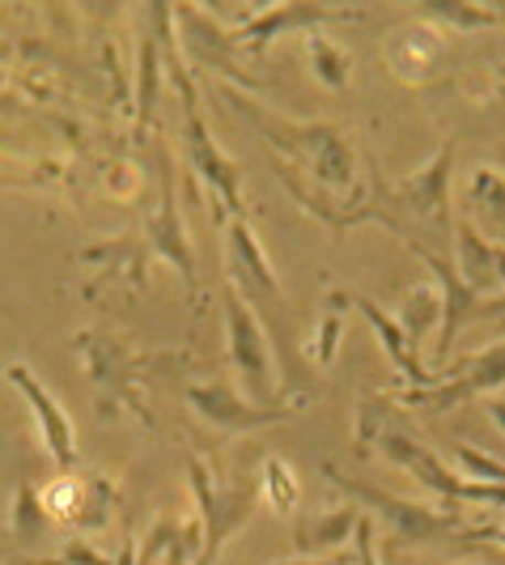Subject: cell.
<instances>
[{
  "label": "cell",
  "instance_id": "cell-13",
  "mask_svg": "<svg viewBox=\"0 0 505 565\" xmlns=\"http://www.w3.org/2000/svg\"><path fill=\"white\" fill-rule=\"evenodd\" d=\"M158 209L144 217V247L170 259L179 268V277L187 285V294H196V259H192V243L183 234V222H179V204H174V167H170V149L158 145Z\"/></svg>",
  "mask_w": 505,
  "mask_h": 565
},
{
  "label": "cell",
  "instance_id": "cell-27",
  "mask_svg": "<svg viewBox=\"0 0 505 565\" xmlns=\"http://www.w3.org/2000/svg\"><path fill=\"white\" fill-rule=\"evenodd\" d=\"M26 565H115L111 553H98L94 544H85V540H68L64 548H60V557H43V562H26Z\"/></svg>",
  "mask_w": 505,
  "mask_h": 565
},
{
  "label": "cell",
  "instance_id": "cell-15",
  "mask_svg": "<svg viewBox=\"0 0 505 565\" xmlns=\"http://www.w3.org/2000/svg\"><path fill=\"white\" fill-rule=\"evenodd\" d=\"M454 273L480 298H497V289H505V243L484 238L468 217H459L454 222Z\"/></svg>",
  "mask_w": 505,
  "mask_h": 565
},
{
  "label": "cell",
  "instance_id": "cell-25",
  "mask_svg": "<svg viewBox=\"0 0 505 565\" xmlns=\"http://www.w3.org/2000/svg\"><path fill=\"white\" fill-rule=\"evenodd\" d=\"M429 18H442V22H454V26H493L502 22L497 9H476V4H421Z\"/></svg>",
  "mask_w": 505,
  "mask_h": 565
},
{
  "label": "cell",
  "instance_id": "cell-6",
  "mask_svg": "<svg viewBox=\"0 0 505 565\" xmlns=\"http://www.w3.org/2000/svg\"><path fill=\"white\" fill-rule=\"evenodd\" d=\"M183 399H187L192 417H200L208 429H217L222 438L251 434V429H264V425H277V422H293L310 404V396H289V392H281L277 404H251V399H243V392H238L229 379L187 383V387H183Z\"/></svg>",
  "mask_w": 505,
  "mask_h": 565
},
{
  "label": "cell",
  "instance_id": "cell-22",
  "mask_svg": "<svg viewBox=\"0 0 505 565\" xmlns=\"http://www.w3.org/2000/svg\"><path fill=\"white\" fill-rule=\"evenodd\" d=\"M307 60H310V68H314V77L327 85V89H344L348 77H353V56H348L340 43L323 39V34H310Z\"/></svg>",
  "mask_w": 505,
  "mask_h": 565
},
{
  "label": "cell",
  "instance_id": "cell-9",
  "mask_svg": "<svg viewBox=\"0 0 505 565\" xmlns=\"http://www.w3.org/2000/svg\"><path fill=\"white\" fill-rule=\"evenodd\" d=\"M225 268H229V289L251 307L255 315H268L272 323H284V298L277 285V268L268 264L264 243L247 217L225 222Z\"/></svg>",
  "mask_w": 505,
  "mask_h": 565
},
{
  "label": "cell",
  "instance_id": "cell-2",
  "mask_svg": "<svg viewBox=\"0 0 505 565\" xmlns=\"http://www.w3.org/2000/svg\"><path fill=\"white\" fill-rule=\"evenodd\" d=\"M187 481L200 507V557L196 565H217L222 548L238 536L255 519L259 507V481L247 472L222 477L213 463H204L200 455H187Z\"/></svg>",
  "mask_w": 505,
  "mask_h": 565
},
{
  "label": "cell",
  "instance_id": "cell-18",
  "mask_svg": "<svg viewBox=\"0 0 505 565\" xmlns=\"http://www.w3.org/2000/svg\"><path fill=\"white\" fill-rule=\"evenodd\" d=\"M357 507H319L293 514V548L302 557H323L332 548H344V540L357 532Z\"/></svg>",
  "mask_w": 505,
  "mask_h": 565
},
{
  "label": "cell",
  "instance_id": "cell-17",
  "mask_svg": "<svg viewBox=\"0 0 505 565\" xmlns=\"http://www.w3.org/2000/svg\"><path fill=\"white\" fill-rule=\"evenodd\" d=\"M332 18H357V13H340V9H323V4H281V9H264V13H255L251 22H243V26L229 34V43L238 52L259 56L272 43V34L319 26V22H332Z\"/></svg>",
  "mask_w": 505,
  "mask_h": 565
},
{
  "label": "cell",
  "instance_id": "cell-31",
  "mask_svg": "<svg viewBox=\"0 0 505 565\" xmlns=\"http://www.w3.org/2000/svg\"><path fill=\"white\" fill-rule=\"evenodd\" d=\"M488 413H493V422L505 429V399H488Z\"/></svg>",
  "mask_w": 505,
  "mask_h": 565
},
{
  "label": "cell",
  "instance_id": "cell-7",
  "mask_svg": "<svg viewBox=\"0 0 505 565\" xmlns=\"http://www.w3.org/2000/svg\"><path fill=\"white\" fill-rule=\"evenodd\" d=\"M222 311H225V353L229 366L243 379V392L251 404H277V374H272V340L264 332V319L222 281Z\"/></svg>",
  "mask_w": 505,
  "mask_h": 565
},
{
  "label": "cell",
  "instance_id": "cell-5",
  "mask_svg": "<svg viewBox=\"0 0 505 565\" xmlns=\"http://www.w3.org/2000/svg\"><path fill=\"white\" fill-rule=\"evenodd\" d=\"M327 481H336V489L344 498L362 502V507L378 510V519L387 523L391 532V544H433V540H450V536H463V514L459 510H433V507H417L408 498H395L387 489L369 481H357V477H344L340 468H323Z\"/></svg>",
  "mask_w": 505,
  "mask_h": 565
},
{
  "label": "cell",
  "instance_id": "cell-19",
  "mask_svg": "<svg viewBox=\"0 0 505 565\" xmlns=\"http://www.w3.org/2000/svg\"><path fill=\"white\" fill-rule=\"evenodd\" d=\"M348 307H353V294H344V289H327V294H323L319 323H314V337H310V344H307L314 366H332V362H336L340 340H344V323H348Z\"/></svg>",
  "mask_w": 505,
  "mask_h": 565
},
{
  "label": "cell",
  "instance_id": "cell-11",
  "mask_svg": "<svg viewBox=\"0 0 505 565\" xmlns=\"http://www.w3.org/2000/svg\"><path fill=\"white\" fill-rule=\"evenodd\" d=\"M502 383H505V340H497L493 349H484L472 362L450 366L433 387H408L399 399L408 408H421V413H450V408H459L468 399L493 396Z\"/></svg>",
  "mask_w": 505,
  "mask_h": 565
},
{
  "label": "cell",
  "instance_id": "cell-28",
  "mask_svg": "<svg viewBox=\"0 0 505 565\" xmlns=\"http://www.w3.org/2000/svg\"><path fill=\"white\" fill-rule=\"evenodd\" d=\"M353 540H357V553H353V565H378V553H374V519H357V532H353Z\"/></svg>",
  "mask_w": 505,
  "mask_h": 565
},
{
  "label": "cell",
  "instance_id": "cell-30",
  "mask_svg": "<svg viewBox=\"0 0 505 565\" xmlns=\"http://www.w3.org/2000/svg\"><path fill=\"white\" fill-rule=\"evenodd\" d=\"M272 565H353V557H289V562H272Z\"/></svg>",
  "mask_w": 505,
  "mask_h": 565
},
{
  "label": "cell",
  "instance_id": "cell-12",
  "mask_svg": "<svg viewBox=\"0 0 505 565\" xmlns=\"http://www.w3.org/2000/svg\"><path fill=\"white\" fill-rule=\"evenodd\" d=\"M4 379L26 396L43 447H47V455H52V463H56L60 477H68V472L77 468V429H73V417H68V413L60 408V399L43 387V379H39L30 366H22V362L4 366Z\"/></svg>",
  "mask_w": 505,
  "mask_h": 565
},
{
  "label": "cell",
  "instance_id": "cell-26",
  "mask_svg": "<svg viewBox=\"0 0 505 565\" xmlns=\"http://www.w3.org/2000/svg\"><path fill=\"white\" fill-rule=\"evenodd\" d=\"M153 98H158V43L144 39L141 47V132L153 119Z\"/></svg>",
  "mask_w": 505,
  "mask_h": 565
},
{
  "label": "cell",
  "instance_id": "cell-20",
  "mask_svg": "<svg viewBox=\"0 0 505 565\" xmlns=\"http://www.w3.org/2000/svg\"><path fill=\"white\" fill-rule=\"evenodd\" d=\"M395 323H399V332L408 337V344L421 353L429 328L442 323V294H438V285H412V289L399 298Z\"/></svg>",
  "mask_w": 505,
  "mask_h": 565
},
{
  "label": "cell",
  "instance_id": "cell-1",
  "mask_svg": "<svg viewBox=\"0 0 505 565\" xmlns=\"http://www.w3.org/2000/svg\"><path fill=\"white\" fill-rule=\"evenodd\" d=\"M222 94L225 103L243 115L264 141H272V149L281 153V162L284 158L293 162V170L302 179L310 174L319 188H332V192L353 183V141H348L344 128H336V124H293L284 115L268 111L264 103H255L251 94H238L229 85H225Z\"/></svg>",
  "mask_w": 505,
  "mask_h": 565
},
{
  "label": "cell",
  "instance_id": "cell-14",
  "mask_svg": "<svg viewBox=\"0 0 505 565\" xmlns=\"http://www.w3.org/2000/svg\"><path fill=\"white\" fill-rule=\"evenodd\" d=\"M408 252L421 255L425 264H429V273L438 277V294H442V328H438V344H433V358L438 362H447V353L454 349V337L463 332V323L468 319H476V307L484 302L476 289H468L463 277L454 273V259H447L442 252H429L425 243L417 238H408Z\"/></svg>",
  "mask_w": 505,
  "mask_h": 565
},
{
  "label": "cell",
  "instance_id": "cell-3",
  "mask_svg": "<svg viewBox=\"0 0 505 565\" xmlns=\"http://www.w3.org/2000/svg\"><path fill=\"white\" fill-rule=\"evenodd\" d=\"M166 64H170V82L179 89V107H183V153H187V162H192V170L213 188V196L222 200V209L229 217H247L243 170H238V162L225 153L222 145L213 141V132H208V124H204V115H200L196 82H192L187 64H183L179 52H174Z\"/></svg>",
  "mask_w": 505,
  "mask_h": 565
},
{
  "label": "cell",
  "instance_id": "cell-23",
  "mask_svg": "<svg viewBox=\"0 0 505 565\" xmlns=\"http://www.w3.org/2000/svg\"><path fill=\"white\" fill-rule=\"evenodd\" d=\"M47 507H43V498H39V489L34 484H22L18 489V502H13V532L22 540H34L43 536V527H47Z\"/></svg>",
  "mask_w": 505,
  "mask_h": 565
},
{
  "label": "cell",
  "instance_id": "cell-32",
  "mask_svg": "<svg viewBox=\"0 0 505 565\" xmlns=\"http://www.w3.org/2000/svg\"><path fill=\"white\" fill-rule=\"evenodd\" d=\"M497 73H502V85H505V64H502V68H497Z\"/></svg>",
  "mask_w": 505,
  "mask_h": 565
},
{
  "label": "cell",
  "instance_id": "cell-16",
  "mask_svg": "<svg viewBox=\"0 0 505 565\" xmlns=\"http://www.w3.org/2000/svg\"><path fill=\"white\" fill-rule=\"evenodd\" d=\"M353 307L365 315V323L374 328V337H378V344H383V353H387V362L395 366V374L399 379H408L412 387H433L438 379H442V370H429L421 362V353L408 344V337L399 332V323H395L391 311H383L378 302H369L365 294H353Z\"/></svg>",
  "mask_w": 505,
  "mask_h": 565
},
{
  "label": "cell",
  "instance_id": "cell-4",
  "mask_svg": "<svg viewBox=\"0 0 505 565\" xmlns=\"http://www.w3.org/2000/svg\"><path fill=\"white\" fill-rule=\"evenodd\" d=\"M77 353H82V370L94 387V404L103 417L115 413H137L149 422V408L141 399V358L111 332L85 328L77 332Z\"/></svg>",
  "mask_w": 505,
  "mask_h": 565
},
{
  "label": "cell",
  "instance_id": "cell-8",
  "mask_svg": "<svg viewBox=\"0 0 505 565\" xmlns=\"http://www.w3.org/2000/svg\"><path fill=\"white\" fill-rule=\"evenodd\" d=\"M374 447L387 455L391 463H399L404 472H412V477H417L429 493H438L450 510L468 507V502L505 507V484H476V481H468V477H459V472H450L447 463L438 459V451H429L421 438H412L408 429H391V425H387Z\"/></svg>",
  "mask_w": 505,
  "mask_h": 565
},
{
  "label": "cell",
  "instance_id": "cell-21",
  "mask_svg": "<svg viewBox=\"0 0 505 565\" xmlns=\"http://www.w3.org/2000/svg\"><path fill=\"white\" fill-rule=\"evenodd\" d=\"M259 498H268V507L284 514V519H293L302 510V484L293 477V468L277 455H268L259 463Z\"/></svg>",
  "mask_w": 505,
  "mask_h": 565
},
{
  "label": "cell",
  "instance_id": "cell-10",
  "mask_svg": "<svg viewBox=\"0 0 505 565\" xmlns=\"http://www.w3.org/2000/svg\"><path fill=\"white\" fill-rule=\"evenodd\" d=\"M450 179H454V141H447L417 174H408L399 188L387 192V213L383 222L399 230V217H412L429 230H454V213H450Z\"/></svg>",
  "mask_w": 505,
  "mask_h": 565
},
{
  "label": "cell",
  "instance_id": "cell-29",
  "mask_svg": "<svg viewBox=\"0 0 505 565\" xmlns=\"http://www.w3.org/2000/svg\"><path fill=\"white\" fill-rule=\"evenodd\" d=\"M480 319H497V328L505 332V298H484L476 307V323Z\"/></svg>",
  "mask_w": 505,
  "mask_h": 565
},
{
  "label": "cell",
  "instance_id": "cell-24",
  "mask_svg": "<svg viewBox=\"0 0 505 565\" xmlns=\"http://www.w3.org/2000/svg\"><path fill=\"white\" fill-rule=\"evenodd\" d=\"M454 459H459V468H463V477L476 484H505V463L497 459H488L484 451L476 447H468V443H454Z\"/></svg>",
  "mask_w": 505,
  "mask_h": 565
}]
</instances>
